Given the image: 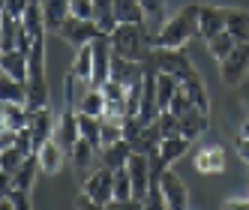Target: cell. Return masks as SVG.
I'll use <instances>...</instances> for the list:
<instances>
[{
    "label": "cell",
    "instance_id": "obj_1",
    "mask_svg": "<svg viewBox=\"0 0 249 210\" xmlns=\"http://www.w3.org/2000/svg\"><path fill=\"white\" fill-rule=\"evenodd\" d=\"M198 3H189L183 6L177 15H171V18L159 27L153 33V48H183L195 33H198Z\"/></svg>",
    "mask_w": 249,
    "mask_h": 210
},
{
    "label": "cell",
    "instance_id": "obj_2",
    "mask_svg": "<svg viewBox=\"0 0 249 210\" xmlns=\"http://www.w3.org/2000/svg\"><path fill=\"white\" fill-rule=\"evenodd\" d=\"M111 36V45H114V54H123L129 60H144L150 57L153 51V30L147 24H132V21H120L114 27Z\"/></svg>",
    "mask_w": 249,
    "mask_h": 210
},
{
    "label": "cell",
    "instance_id": "obj_3",
    "mask_svg": "<svg viewBox=\"0 0 249 210\" xmlns=\"http://www.w3.org/2000/svg\"><path fill=\"white\" fill-rule=\"evenodd\" d=\"M147 63L156 69V72H168L174 78H180V81H192V78H201L198 72H195V66L192 60L183 54V48H153L150 51V57Z\"/></svg>",
    "mask_w": 249,
    "mask_h": 210
},
{
    "label": "cell",
    "instance_id": "obj_4",
    "mask_svg": "<svg viewBox=\"0 0 249 210\" xmlns=\"http://www.w3.org/2000/svg\"><path fill=\"white\" fill-rule=\"evenodd\" d=\"M81 192H87V195H90L93 207H108V204L114 201V168H108V165L93 168V171L84 177V189H81Z\"/></svg>",
    "mask_w": 249,
    "mask_h": 210
},
{
    "label": "cell",
    "instance_id": "obj_5",
    "mask_svg": "<svg viewBox=\"0 0 249 210\" xmlns=\"http://www.w3.org/2000/svg\"><path fill=\"white\" fill-rule=\"evenodd\" d=\"M57 33H60V36L72 45V48H81V45H90L96 36H102V27H99L93 18H78V15H69ZM105 36H108V33H105Z\"/></svg>",
    "mask_w": 249,
    "mask_h": 210
},
{
    "label": "cell",
    "instance_id": "obj_6",
    "mask_svg": "<svg viewBox=\"0 0 249 210\" xmlns=\"http://www.w3.org/2000/svg\"><path fill=\"white\" fill-rule=\"evenodd\" d=\"M246 72H249V42H237L234 51L225 60H219V75L228 87H234L246 78Z\"/></svg>",
    "mask_w": 249,
    "mask_h": 210
},
{
    "label": "cell",
    "instance_id": "obj_7",
    "mask_svg": "<svg viewBox=\"0 0 249 210\" xmlns=\"http://www.w3.org/2000/svg\"><path fill=\"white\" fill-rule=\"evenodd\" d=\"M129 177H132V189H135V198L138 201H144L147 198V192H150V183H153V171H150V156L147 153H132L129 156Z\"/></svg>",
    "mask_w": 249,
    "mask_h": 210
},
{
    "label": "cell",
    "instance_id": "obj_8",
    "mask_svg": "<svg viewBox=\"0 0 249 210\" xmlns=\"http://www.w3.org/2000/svg\"><path fill=\"white\" fill-rule=\"evenodd\" d=\"M30 132H33V144H36V150L45 144V141H51V138L57 135V117H54V111L48 108H36V111H30Z\"/></svg>",
    "mask_w": 249,
    "mask_h": 210
},
{
    "label": "cell",
    "instance_id": "obj_9",
    "mask_svg": "<svg viewBox=\"0 0 249 210\" xmlns=\"http://www.w3.org/2000/svg\"><path fill=\"white\" fill-rule=\"evenodd\" d=\"M159 186H162L165 198H168V210H186V207H189V189H186V183L171 171V165L159 174Z\"/></svg>",
    "mask_w": 249,
    "mask_h": 210
},
{
    "label": "cell",
    "instance_id": "obj_10",
    "mask_svg": "<svg viewBox=\"0 0 249 210\" xmlns=\"http://www.w3.org/2000/svg\"><path fill=\"white\" fill-rule=\"evenodd\" d=\"M225 165H228V156L219 144H207L195 153V171L204 174V177H216V174L225 171Z\"/></svg>",
    "mask_w": 249,
    "mask_h": 210
},
{
    "label": "cell",
    "instance_id": "obj_11",
    "mask_svg": "<svg viewBox=\"0 0 249 210\" xmlns=\"http://www.w3.org/2000/svg\"><path fill=\"white\" fill-rule=\"evenodd\" d=\"M54 138L66 147V153L81 141V126H78V111L75 108H69V105H66V108L57 114V135Z\"/></svg>",
    "mask_w": 249,
    "mask_h": 210
},
{
    "label": "cell",
    "instance_id": "obj_12",
    "mask_svg": "<svg viewBox=\"0 0 249 210\" xmlns=\"http://www.w3.org/2000/svg\"><path fill=\"white\" fill-rule=\"evenodd\" d=\"M228 24V9L222 6H201L198 9V36L207 42L210 36H216L219 30H225Z\"/></svg>",
    "mask_w": 249,
    "mask_h": 210
},
{
    "label": "cell",
    "instance_id": "obj_13",
    "mask_svg": "<svg viewBox=\"0 0 249 210\" xmlns=\"http://www.w3.org/2000/svg\"><path fill=\"white\" fill-rule=\"evenodd\" d=\"M66 147L57 141V138H51V141H45L39 150H36V159H39V168L45 171V174H57L60 168H63V162H66Z\"/></svg>",
    "mask_w": 249,
    "mask_h": 210
},
{
    "label": "cell",
    "instance_id": "obj_14",
    "mask_svg": "<svg viewBox=\"0 0 249 210\" xmlns=\"http://www.w3.org/2000/svg\"><path fill=\"white\" fill-rule=\"evenodd\" d=\"M0 69L6 75L18 78V81H27L30 78V60H27V51L21 48H12V51H0Z\"/></svg>",
    "mask_w": 249,
    "mask_h": 210
},
{
    "label": "cell",
    "instance_id": "obj_15",
    "mask_svg": "<svg viewBox=\"0 0 249 210\" xmlns=\"http://www.w3.org/2000/svg\"><path fill=\"white\" fill-rule=\"evenodd\" d=\"M132 153H135L132 150V141H129V138H120V141H114V144H108V147L99 150V162L117 171V168H123V165L129 162Z\"/></svg>",
    "mask_w": 249,
    "mask_h": 210
},
{
    "label": "cell",
    "instance_id": "obj_16",
    "mask_svg": "<svg viewBox=\"0 0 249 210\" xmlns=\"http://www.w3.org/2000/svg\"><path fill=\"white\" fill-rule=\"evenodd\" d=\"M30 123V108L18 102H3L0 105V129H24Z\"/></svg>",
    "mask_w": 249,
    "mask_h": 210
},
{
    "label": "cell",
    "instance_id": "obj_17",
    "mask_svg": "<svg viewBox=\"0 0 249 210\" xmlns=\"http://www.w3.org/2000/svg\"><path fill=\"white\" fill-rule=\"evenodd\" d=\"M69 159H72L75 171H81L84 177H87V174H90V168H93V159H99V150H96L90 141H84V138H81V141L69 150Z\"/></svg>",
    "mask_w": 249,
    "mask_h": 210
},
{
    "label": "cell",
    "instance_id": "obj_18",
    "mask_svg": "<svg viewBox=\"0 0 249 210\" xmlns=\"http://www.w3.org/2000/svg\"><path fill=\"white\" fill-rule=\"evenodd\" d=\"M180 78H174L168 72H156V102H159V111H165L171 99L177 96V90H180Z\"/></svg>",
    "mask_w": 249,
    "mask_h": 210
},
{
    "label": "cell",
    "instance_id": "obj_19",
    "mask_svg": "<svg viewBox=\"0 0 249 210\" xmlns=\"http://www.w3.org/2000/svg\"><path fill=\"white\" fill-rule=\"evenodd\" d=\"M207 114L210 111H201V108H192V111L180 114V135L189 138V141H195V138L207 129Z\"/></svg>",
    "mask_w": 249,
    "mask_h": 210
},
{
    "label": "cell",
    "instance_id": "obj_20",
    "mask_svg": "<svg viewBox=\"0 0 249 210\" xmlns=\"http://www.w3.org/2000/svg\"><path fill=\"white\" fill-rule=\"evenodd\" d=\"M0 102H18V105H27V81H18L3 72L0 78Z\"/></svg>",
    "mask_w": 249,
    "mask_h": 210
},
{
    "label": "cell",
    "instance_id": "obj_21",
    "mask_svg": "<svg viewBox=\"0 0 249 210\" xmlns=\"http://www.w3.org/2000/svg\"><path fill=\"white\" fill-rule=\"evenodd\" d=\"M42 9H45V24H48V30H60L63 27V21L69 18V0H42Z\"/></svg>",
    "mask_w": 249,
    "mask_h": 210
},
{
    "label": "cell",
    "instance_id": "obj_22",
    "mask_svg": "<svg viewBox=\"0 0 249 210\" xmlns=\"http://www.w3.org/2000/svg\"><path fill=\"white\" fill-rule=\"evenodd\" d=\"M48 105V81L45 75H30L27 78V108L36 111Z\"/></svg>",
    "mask_w": 249,
    "mask_h": 210
},
{
    "label": "cell",
    "instance_id": "obj_23",
    "mask_svg": "<svg viewBox=\"0 0 249 210\" xmlns=\"http://www.w3.org/2000/svg\"><path fill=\"white\" fill-rule=\"evenodd\" d=\"M39 159H36V153H30L27 159L21 162V168L15 171V177H12V186H18V189H33V183H36V174H39Z\"/></svg>",
    "mask_w": 249,
    "mask_h": 210
},
{
    "label": "cell",
    "instance_id": "obj_24",
    "mask_svg": "<svg viewBox=\"0 0 249 210\" xmlns=\"http://www.w3.org/2000/svg\"><path fill=\"white\" fill-rule=\"evenodd\" d=\"M21 21H24V27L30 30L33 39H42V36H45L48 24H45V9H42V3H30V6L24 9V15H21Z\"/></svg>",
    "mask_w": 249,
    "mask_h": 210
},
{
    "label": "cell",
    "instance_id": "obj_25",
    "mask_svg": "<svg viewBox=\"0 0 249 210\" xmlns=\"http://www.w3.org/2000/svg\"><path fill=\"white\" fill-rule=\"evenodd\" d=\"M78 126H81V138H84V141H90L96 150H102V117L78 111Z\"/></svg>",
    "mask_w": 249,
    "mask_h": 210
},
{
    "label": "cell",
    "instance_id": "obj_26",
    "mask_svg": "<svg viewBox=\"0 0 249 210\" xmlns=\"http://www.w3.org/2000/svg\"><path fill=\"white\" fill-rule=\"evenodd\" d=\"M159 144H162V132H159V123L153 120V123L144 126V132L132 141V150H138V153H156Z\"/></svg>",
    "mask_w": 249,
    "mask_h": 210
},
{
    "label": "cell",
    "instance_id": "obj_27",
    "mask_svg": "<svg viewBox=\"0 0 249 210\" xmlns=\"http://www.w3.org/2000/svg\"><path fill=\"white\" fill-rule=\"evenodd\" d=\"M234 45H237V39H234V33H231V30H219L216 36L207 39V48H210V54L216 57V60H225L231 51H234Z\"/></svg>",
    "mask_w": 249,
    "mask_h": 210
},
{
    "label": "cell",
    "instance_id": "obj_28",
    "mask_svg": "<svg viewBox=\"0 0 249 210\" xmlns=\"http://www.w3.org/2000/svg\"><path fill=\"white\" fill-rule=\"evenodd\" d=\"M189 144H192L189 138H183V135H171V138H162V144H159V153H162V159H165L168 165H174V162L186 153Z\"/></svg>",
    "mask_w": 249,
    "mask_h": 210
},
{
    "label": "cell",
    "instance_id": "obj_29",
    "mask_svg": "<svg viewBox=\"0 0 249 210\" xmlns=\"http://www.w3.org/2000/svg\"><path fill=\"white\" fill-rule=\"evenodd\" d=\"M24 159H27V153H21L18 147H6V150H0V177L12 180V177H15V171L21 168Z\"/></svg>",
    "mask_w": 249,
    "mask_h": 210
},
{
    "label": "cell",
    "instance_id": "obj_30",
    "mask_svg": "<svg viewBox=\"0 0 249 210\" xmlns=\"http://www.w3.org/2000/svg\"><path fill=\"white\" fill-rule=\"evenodd\" d=\"M69 69H72L81 81H90V84H93V48H90V45H81Z\"/></svg>",
    "mask_w": 249,
    "mask_h": 210
},
{
    "label": "cell",
    "instance_id": "obj_31",
    "mask_svg": "<svg viewBox=\"0 0 249 210\" xmlns=\"http://www.w3.org/2000/svg\"><path fill=\"white\" fill-rule=\"evenodd\" d=\"M225 30L234 33L237 42H249V12L246 9H228V24Z\"/></svg>",
    "mask_w": 249,
    "mask_h": 210
},
{
    "label": "cell",
    "instance_id": "obj_32",
    "mask_svg": "<svg viewBox=\"0 0 249 210\" xmlns=\"http://www.w3.org/2000/svg\"><path fill=\"white\" fill-rule=\"evenodd\" d=\"M141 9H144V21L147 27L156 33L159 27L165 24V0H138Z\"/></svg>",
    "mask_w": 249,
    "mask_h": 210
},
{
    "label": "cell",
    "instance_id": "obj_33",
    "mask_svg": "<svg viewBox=\"0 0 249 210\" xmlns=\"http://www.w3.org/2000/svg\"><path fill=\"white\" fill-rule=\"evenodd\" d=\"M96 24L102 27V33H114V27L120 24L114 0H96Z\"/></svg>",
    "mask_w": 249,
    "mask_h": 210
},
{
    "label": "cell",
    "instance_id": "obj_34",
    "mask_svg": "<svg viewBox=\"0 0 249 210\" xmlns=\"http://www.w3.org/2000/svg\"><path fill=\"white\" fill-rule=\"evenodd\" d=\"M18 27L21 18H12V15L3 12V33H0V51H12L15 42H18Z\"/></svg>",
    "mask_w": 249,
    "mask_h": 210
},
{
    "label": "cell",
    "instance_id": "obj_35",
    "mask_svg": "<svg viewBox=\"0 0 249 210\" xmlns=\"http://www.w3.org/2000/svg\"><path fill=\"white\" fill-rule=\"evenodd\" d=\"M183 90L189 93V99L198 105L201 111H210V96H207V87L201 78H192V81H183Z\"/></svg>",
    "mask_w": 249,
    "mask_h": 210
},
{
    "label": "cell",
    "instance_id": "obj_36",
    "mask_svg": "<svg viewBox=\"0 0 249 210\" xmlns=\"http://www.w3.org/2000/svg\"><path fill=\"white\" fill-rule=\"evenodd\" d=\"M156 123H159V132H162V138H171V135H180V117L171 114L168 108L165 111H159L156 117Z\"/></svg>",
    "mask_w": 249,
    "mask_h": 210
},
{
    "label": "cell",
    "instance_id": "obj_37",
    "mask_svg": "<svg viewBox=\"0 0 249 210\" xmlns=\"http://www.w3.org/2000/svg\"><path fill=\"white\" fill-rule=\"evenodd\" d=\"M192 108H198V105H195V102L189 99V93L183 90V84H180V90H177V96L171 99V105H168V111H171V114H177V117H180V114H186V111H192Z\"/></svg>",
    "mask_w": 249,
    "mask_h": 210
},
{
    "label": "cell",
    "instance_id": "obj_38",
    "mask_svg": "<svg viewBox=\"0 0 249 210\" xmlns=\"http://www.w3.org/2000/svg\"><path fill=\"white\" fill-rule=\"evenodd\" d=\"M144 207H150V210H165L168 207V198H165L162 186H159V180L150 183V192H147V198H144Z\"/></svg>",
    "mask_w": 249,
    "mask_h": 210
},
{
    "label": "cell",
    "instance_id": "obj_39",
    "mask_svg": "<svg viewBox=\"0 0 249 210\" xmlns=\"http://www.w3.org/2000/svg\"><path fill=\"white\" fill-rule=\"evenodd\" d=\"M69 12L78 18H93L96 21V0H69Z\"/></svg>",
    "mask_w": 249,
    "mask_h": 210
},
{
    "label": "cell",
    "instance_id": "obj_40",
    "mask_svg": "<svg viewBox=\"0 0 249 210\" xmlns=\"http://www.w3.org/2000/svg\"><path fill=\"white\" fill-rule=\"evenodd\" d=\"M123 138V123H114V120H102V147H108L114 141Z\"/></svg>",
    "mask_w": 249,
    "mask_h": 210
},
{
    "label": "cell",
    "instance_id": "obj_41",
    "mask_svg": "<svg viewBox=\"0 0 249 210\" xmlns=\"http://www.w3.org/2000/svg\"><path fill=\"white\" fill-rule=\"evenodd\" d=\"M27 6H30V0H3V12L12 15V18H21Z\"/></svg>",
    "mask_w": 249,
    "mask_h": 210
},
{
    "label": "cell",
    "instance_id": "obj_42",
    "mask_svg": "<svg viewBox=\"0 0 249 210\" xmlns=\"http://www.w3.org/2000/svg\"><path fill=\"white\" fill-rule=\"evenodd\" d=\"M234 147H237V159L249 165V135H246V132L237 138V144H234Z\"/></svg>",
    "mask_w": 249,
    "mask_h": 210
},
{
    "label": "cell",
    "instance_id": "obj_43",
    "mask_svg": "<svg viewBox=\"0 0 249 210\" xmlns=\"http://www.w3.org/2000/svg\"><path fill=\"white\" fill-rule=\"evenodd\" d=\"M222 207L225 210H231V207H249V195H243V198H228V201H222Z\"/></svg>",
    "mask_w": 249,
    "mask_h": 210
},
{
    "label": "cell",
    "instance_id": "obj_44",
    "mask_svg": "<svg viewBox=\"0 0 249 210\" xmlns=\"http://www.w3.org/2000/svg\"><path fill=\"white\" fill-rule=\"evenodd\" d=\"M243 132H246V135H249V123H246V126H243Z\"/></svg>",
    "mask_w": 249,
    "mask_h": 210
},
{
    "label": "cell",
    "instance_id": "obj_45",
    "mask_svg": "<svg viewBox=\"0 0 249 210\" xmlns=\"http://www.w3.org/2000/svg\"><path fill=\"white\" fill-rule=\"evenodd\" d=\"M246 195H249V192H246Z\"/></svg>",
    "mask_w": 249,
    "mask_h": 210
}]
</instances>
